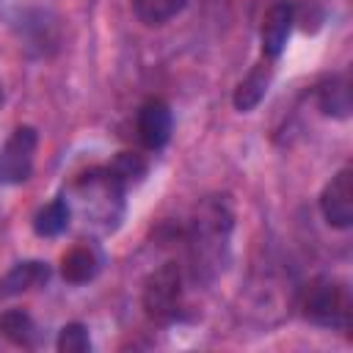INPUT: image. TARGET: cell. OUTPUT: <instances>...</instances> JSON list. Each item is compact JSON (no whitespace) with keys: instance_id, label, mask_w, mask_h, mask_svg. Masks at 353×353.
<instances>
[{"instance_id":"cell-13","label":"cell","mask_w":353,"mask_h":353,"mask_svg":"<svg viewBox=\"0 0 353 353\" xmlns=\"http://www.w3.org/2000/svg\"><path fill=\"white\" fill-rule=\"evenodd\" d=\"M314 102H317V110L323 116L345 121L350 116V77H347V72L325 74L314 85Z\"/></svg>"},{"instance_id":"cell-2","label":"cell","mask_w":353,"mask_h":353,"mask_svg":"<svg viewBox=\"0 0 353 353\" xmlns=\"http://www.w3.org/2000/svg\"><path fill=\"white\" fill-rule=\"evenodd\" d=\"M72 215H77L91 232L110 234L121 226L127 210V188L110 174L108 165L83 171L63 193Z\"/></svg>"},{"instance_id":"cell-12","label":"cell","mask_w":353,"mask_h":353,"mask_svg":"<svg viewBox=\"0 0 353 353\" xmlns=\"http://www.w3.org/2000/svg\"><path fill=\"white\" fill-rule=\"evenodd\" d=\"M273 72H276V61H270L265 55L248 69V74L237 83V88L232 94V105H234L237 113H251L265 99V94L270 88V80H273Z\"/></svg>"},{"instance_id":"cell-11","label":"cell","mask_w":353,"mask_h":353,"mask_svg":"<svg viewBox=\"0 0 353 353\" xmlns=\"http://www.w3.org/2000/svg\"><path fill=\"white\" fill-rule=\"evenodd\" d=\"M102 265H105L102 248L97 243H91V240H83V243L72 245L61 256V276L69 284H88V281H94L99 276Z\"/></svg>"},{"instance_id":"cell-14","label":"cell","mask_w":353,"mask_h":353,"mask_svg":"<svg viewBox=\"0 0 353 353\" xmlns=\"http://www.w3.org/2000/svg\"><path fill=\"white\" fill-rule=\"evenodd\" d=\"M50 276H52V270H50V265L41 262V259L17 262V265H11V268L6 270V276L0 279V301L44 287V284L50 281Z\"/></svg>"},{"instance_id":"cell-4","label":"cell","mask_w":353,"mask_h":353,"mask_svg":"<svg viewBox=\"0 0 353 353\" xmlns=\"http://www.w3.org/2000/svg\"><path fill=\"white\" fill-rule=\"evenodd\" d=\"M182 268L176 262L157 265L143 281V309L154 323H174L182 314Z\"/></svg>"},{"instance_id":"cell-10","label":"cell","mask_w":353,"mask_h":353,"mask_svg":"<svg viewBox=\"0 0 353 353\" xmlns=\"http://www.w3.org/2000/svg\"><path fill=\"white\" fill-rule=\"evenodd\" d=\"M295 28V19H292V0H273L268 8H265V17H262V25H259V41H262V55L270 58V61H279L284 47H287V39Z\"/></svg>"},{"instance_id":"cell-16","label":"cell","mask_w":353,"mask_h":353,"mask_svg":"<svg viewBox=\"0 0 353 353\" xmlns=\"http://www.w3.org/2000/svg\"><path fill=\"white\" fill-rule=\"evenodd\" d=\"M69 221H72V210L66 196H55L52 201L39 207V212L33 215V232L39 237H58L69 229Z\"/></svg>"},{"instance_id":"cell-20","label":"cell","mask_w":353,"mask_h":353,"mask_svg":"<svg viewBox=\"0 0 353 353\" xmlns=\"http://www.w3.org/2000/svg\"><path fill=\"white\" fill-rule=\"evenodd\" d=\"M292 19L301 30L314 33V30H320V25L325 19V11H323L320 0H301V3L292 0Z\"/></svg>"},{"instance_id":"cell-19","label":"cell","mask_w":353,"mask_h":353,"mask_svg":"<svg viewBox=\"0 0 353 353\" xmlns=\"http://www.w3.org/2000/svg\"><path fill=\"white\" fill-rule=\"evenodd\" d=\"M55 347H58L61 353H88V350H91L88 328H85L83 323H66V325L58 331Z\"/></svg>"},{"instance_id":"cell-5","label":"cell","mask_w":353,"mask_h":353,"mask_svg":"<svg viewBox=\"0 0 353 353\" xmlns=\"http://www.w3.org/2000/svg\"><path fill=\"white\" fill-rule=\"evenodd\" d=\"M11 28L22 52L30 58H47L61 47V25L44 8H22Z\"/></svg>"},{"instance_id":"cell-8","label":"cell","mask_w":353,"mask_h":353,"mask_svg":"<svg viewBox=\"0 0 353 353\" xmlns=\"http://www.w3.org/2000/svg\"><path fill=\"white\" fill-rule=\"evenodd\" d=\"M320 212L328 226L350 229L353 223V171L345 165L339 168L320 193Z\"/></svg>"},{"instance_id":"cell-6","label":"cell","mask_w":353,"mask_h":353,"mask_svg":"<svg viewBox=\"0 0 353 353\" xmlns=\"http://www.w3.org/2000/svg\"><path fill=\"white\" fill-rule=\"evenodd\" d=\"M39 149V132L30 124H19L0 146V185H25L33 176Z\"/></svg>"},{"instance_id":"cell-18","label":"cell","mask_w":353,"mask_h":353,"mask_svg":"<svg viewBox=\"0 0 353 353\" xmlns=\"http://www.w3.org/2000/svg\"><path fill=\"white\" fill-rule=\"evenodd\" d=\"M108 168H110V174L130 190V188H135V185L143 182V176H146V171H149V160H146L141 152H119V154L108 163Z\"/></svg>"},{"instance_id":"cell-1","label":"cell","mask_w":353,"mask_h":353,"mask_svg":"<svg viewBox=\"0 0 353 353\" xmlns=\"http://www.w3.org/2000/svg\"><path fill=\"white\" fill-rule=\"evenodd\" d=\"M232 232L234 210L229 196H204L193 207L185 229V270L193 284L210 287L226 273L232 262Z\"/></svg>"},{"instance_id":"cell-21","label":"cell","mask_w":353,"mask_h":353,"mask_svg":"<svg viewBox=\"0 0 353 353\" xmlns=\"http://www.w3.org/2000/svg\"><path fill=\"white\" fill-rule=\"evenodd\" d=\"M6 102V88H3V80H0V105Z\"/></svg>"},{"instance_id":"cell-9","label":"cell","mask_w":353,"mask_h":353,"mask_svg":"<svg viewBox=\"0 0 353 353\" xmlns=\"http://www.w3.org/2000/svg\"><path fill=\"white\" fill-rule=\"evenodd\" d=\"M135 130H138V141L143 149L157 152L171 141V130H174V113L163 99H146L138 108L135 116Z\"/></svg>"},{"instance_id":"cell-17","label":"cell","mask_w":353,"mask_h":353,"mask_svg":"<svg viewBox=\"0 0 353 353\" xmlns=\"http://www.w3.org/2000/svg\"><path fill=\"white\" fill-rule=\"evenodd\" d=\"M132 14L146 28H163L174 17H179L188 6V0H130Z\"/></svg>"},{"instance_id":"cell-15","label":"cell","mask_w":353,"mask_h":353,"mask_svg":"<svg viewBox=\"0 0 353 353\" xmlns=\"http://www.w3.org/2000/svg\"><path fill=\"white\" fill-rule=\"evenodd\" d=\"M0 336L6 342H11L14 347H25V350H33L41 345V331H39L36 320L30 317V312H25V309L0 312Z\"/></svg>"},{"instance_id":"cell-3","label":"cell","mask_w":353,"mask_h":353,"mask_svg":"<svg viewBox=\"0 0 353 353\" xmlns=\"http://www.w3.org/2000/svg\"><path fill=\"white\" fill-rule=\"evenodd\" d=\"M301 314L328 331H350L353 323V292L347 281L336 276H314L295 292Z\"/></svg>"},{"instance_id":"cell-7","label":"cell","mask_w":353,"mask_h":353,"mask_svg":"<svg viewBox=\"0 0 353 353\" xmlns=\"http://www.w3.org/2000/svg\"><path fill=\"white\" fill-rule=\"evenodd\" d=\"M295 298V292L290 290L287 279L273 268V265H262L254 270L251 281H248V312L259 320V323H273L270 312H279V317L284 314V306Z\"/></svg>"}]
</instances>
